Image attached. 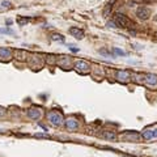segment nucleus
<instances>
[{"instance_id":"17","label":"nucleus","mask_w":157,"mask_h":157,"mask_svg":"<svg viewBox=\"0 0 157 157\" xmlns=\"http://www.w3.org/2000/svg\"><path fill=\"white\" fill-rule=\"evenodd\" d=\"M143 138L147 139V140L152 139L153 138V130H145V131L143 132Z\"/></svg>"},{"instance_id":"2","label":"nucleus","mask_w":157,"mask_h":157,"mask_svg":"<svg viewBox=\"0 0 157 157\" xmlns=\"http://www.w3.org/2000/svg\"><path fill=\"white\" fill-rule=\"evenodd\" d=\"M114 22L117 24V26H120V28H128L131 25V20L127 16H125L123 13L114 14Z\"/></svg>"},{"instance_id":"11","label":"nucleus","mask_w":157,"mask_h":157,"mask_svg":"<svg viewBox=\"0 0 157 157\" xmlns=\"http://www.w3.org/2000/svg\"><path fill=\"white\" fill-rule=\"evenodd\" d=\"M69 33H71V34L73 35L75 38H77V39H83V38H84V32H83V29L71 28V29H69Z\"/></svg>"},{"instance_id":"3","label":"nucleus","mask_w":157,"mask_h":157,"mask_svg":"<svg viewBox=\"0 0 157 157\" xmlns=\"http://www.w3.org/2000/svg\"><path fill=\"white\" fill-rule=\"evenodd\" d=\"M123 141H134V143H138L140 140V135L138 134L136 131H126L125 134L120 136Z\"/></svg>"},{"instance_id":"6","label":"nucleus","mask_w":157,"mask_h":157,"mask_svg":"<svg viewBox=\"0 0 157 157\" xmlns=\"http://www.w3.org/2000/svg\"><path fill=\"white\" fill-rule=\"evenodd\" d=\"M75 69L77 72H80V73H88L90 71V66L89 63L84 62V60H78V62L75 63Z\"/></svg>"},{"instance_id":"10","label":"nucleus","mask_w":157,"mask_h":157,"mask_svg":"<svg viewBox=\"0 0 157 157\" xmlns=\"http://www.w3.org/2000/svg\"><path fill=\"white\" fill-rule=\"evenodd\" d=\"M28 117L30 118V119L37 120V119L41 118V110H39L38 107H30L28 110Z\"/></svg>"},{"instance_id":"21","label":"nucleus","mask_w":157,"mask_h":157,"mask_svg":"<svg viewBox=\"0 0 157 157\" xmlns=\"http://www.w3.org/2000/svg\"><path fill=\"white\" fill-rule=\"evenodd\" d=\"M0 33H5V34H13V30L4 28V29H0Z\"/></svg>"},{"instance_id":"25","label":"nucleus","mask_w":157,"mask_h":157,"mask_svg":"<svg viewBox=\"0 0 157 157\" xmlns=\"http://www.w3.org/2000/svg\"><path fill=\"white\" fill-rule=\"evenodd\" d=\"M28 21H29V19H20L19 20V24H20V25H24V24H26Z\"/></svg>"},{"instance_id":"4","label":"nucleus","mask_w":157,"mask_h":157,"mask_svg":"<svg viewBox=\"0 0 157 157\" xmlns=\"http://www.w3.org/2000/svg\"><path fill=\"white\" fill-rule=\"evenodd\" d=\"M143 83L149 88H156L157 86V75L155 73H145L143 78Z\"/></svg>"},{"instance_id":"13","label":"nucleus","mask_w":157,"mask_h":157,"mask_svg":"<svg viewBox=\"0 0 157 157\" xmlns=\"http://www.w3.org/2000/svg\"><path fill=\"white\" fill-rule=\"evenodd\" d=\"M12 51L8 47H0V58L5 59V58H11Z\"/></svg>"},{"instance_id":"16","label":"nucleus","mask_w":157,"mask_h":157,"mask_svg":"<svg viewBox=\"0 0 157 157\" xmlns=\"http://www.w3.org/2000/svg\"><path fill=\"white\" fill-rule=\"evenodd\" d=\"M16 56H17V59H19V60H25L26 56H28V54H26V51H24V50H17L16 51Z\"/></svg>"},{"instance_id":"1","label":"nucleus","mask_w":157,"mask_h":157,"mask_svg":"<svg viewBox=\"0 0 157 157\" xmlns=\"http://www.w3.org/2000/svg\"><path fill=\"white\" fill-rule=\"evenodd\" d=\"M47 119L50 120V123L53 126H55V127H59V126H62L63 123H64V118L60 113L58 111H50V113H47Z\"/></svg>"},{"instance_id":"5","label":"nucleus","mask_w":157,"mask_h":157,"mask_svg":"<svg viewBox=\"0 0 157 157\" xmlns=\"http://www.w3.org/2000/svg\"><path fill=\"white\" fill-rule=\"evenodd\" d=\"M115 78L119 83H128L130 80H131V73H130L128 71H125V69H122V71H117L115 73Z\"/></svg>"},{"instance_id":"29","label":"nucleus","mask_w":157,"mask_h":157,"mask_svg":"<svg viewBox=\"0 0 157 157\" xmlns=\"http://www.w3.org/2000/svg\"><path fill=\"white\" fill-rule=\"evenodd\" d=\"M153 138H157V128L153 130Z\"/></svg>"},{"instance_id":"24","label":"nucleus","mask_w":157,"mask_h":157,"mask_svg":"<svg viewBox=\"0 0 157 157\" xmlns=\"http://www.w3.org/2000/svg\"><path fill=\"white\" fill-rule=\"evenodd\" d=\"M107 26H109V28H118L117 24L114 22V21H109V22H107Z\"/></svg>"},{"instance_id":"28","label":"nucleus","mask_w":157,"mask_h":157,"mask_svg":"<svg viewBox=\"0 0 157 157\" xmlns=\"http://www.w3.org/2000/svg\"><path fill=\"white\" fill-rule=\"evenodd\" d=\"M69 49H71V51H73V53H77L78 51V49H76V47H69Z\"/></svg>"},{"instance_id":"7","label":"nucleus","mask_w":157,"mask_h":157,"mask_svg":"<svg viewBox=\"0 0 157 157\" xmlns=\"http://www.w3.org/2000/svg\"><path fill=\"white\" fill-rule=\"evenodd\" d=\"M136 16L140 20H148L151 17V9L147 7H139L136 9Z\"/></svg>"},{"instance_id":"9","label":"nucleus","mask_w":157,"mask_h":157,"mask_svg":"<svg viewBox=\"0 0 157 157\" xmlns=\"http://www.w3.org/2000/svg\"><path fill=\"white\" fill-rule=\"evenodd\" d=\"M64 123H66L67 130H71V131L78 128V120H76L75 118H68L67 120H64Z\"/></svg>"},{"instance_id":"18","label":"nucleus","mask_w":157,"mask_h":157,"mask_svg":"<svg viewBox=\"0 0 157 157\" xmlns=\"http://www.w3.org/2000/svg\"><path fill=\"white\" fill-rule=\"evenodd\" d=\"M51 39L53 41H59V42H64V37L62 34H53L51 35Z\"/></svg>"},{"instance_id":"20","label":"nucleus","mask_w":157,"mask_h":157,"mask_svg":"<svg viewBox=\"0 0 157 157\" xmlns=\"http://www.w3.org/2000/svg\"><path fill=\"white\" fill-rule=\"evenodd\" d=\"M8 9V8H11V3L9 1H3L1 3V9Z\"/></svg>"},{"instance_id":"19","label":"nucleus","mask_w":157,"mask_h":157,"mask_svg":"<svg viewBox=\"0 0 157 157\" xmlns=\"http://www.w3.org/2000/svg\"><path fill=\"white\" fill-rule=\"evenodd\" d=\"M111 9H113V3H109L104 9V16H109V12H111Z\"/></svg>"},{"instance_id":"12","label":"nucleus","mask_w":157,"mask_h":157,"mask_svg":"<svg viewBox=\"0 0 157 157\" xmlns=\"http://www.w3.org/2000/svg\"><path fill=\"white\" fill-rule=\"evenodd\" d=\"M143 78H144V73H136V72H132L131 73V80L138 84L143 83Z\"/></svg>"},{"instance_id":"30","label":"nucleus","mask_w":157,"mask_h":157,"mask_svg":"<svg viewBox=\"0 0 157 157\" xmlns=\"http://www.w3.org/2000/svg\"><path fill=\"white\" fill-rule=\"evenodd\" d=\"M12 24V20H7V25H11Z\"/></svg>"},{"instance_id":"31","label":"nucleus","mask_w":157,"mask_h":157,"mask_svg":"<svg viewBox=\"0 0 157 157\" xmlns=\"http://www.w3.org/2000/svg\"><path fill=\"white\" fill-rule=\"evenodd\" d=\"M155 39H156V41H157V32L155 33Z\"/></svg>"},{"instance_id":"22","label":"nucleus","mask_w":157,"mask_h":157,"mask_svg":"<svg viewBox=\"0 0 157 157\" xmlns=\"http://www.w3.org/2000/svg\"><path fill=\"white\" fill-rule=\"evenodd\" d=\"M114 53L117 54V55H122V56H125L126 55V53L123 50H119V49H114Z\"/></svg>"},{"instance_id":"26","label":"nucleus","mask_w":157,"mask_h":157,"mask_svg":"<svg viewBox=\"0 0 157 157\" xmlns=\"http://www.w3.org/2000/svg\"><path fill=\"white\" fill-rule=\"evenodd\" d=\"M5 115V109L0 106V117H4Z\"/></svg>"},{"instance_id":"15","label":"nucleus","mask_w":157,"mask_h":157,"mask_svg":"<svg viewBox=\"0 0 157 157\" xmlns=\"http://www.w3.org/2000/svg\"><path fill=\"white\" fill-rule=\"evenodd\" d=\"M102 136L105 139H107V140H115L117 139V134L113 131H104L102 132Z\"/></svg>"},{"instance_id":"8","label":"nucleus","mask_w":157,"mask_h":157,"mask_svg":"<svg viewBox=\"0 0 157 157\" xmlns=\"http://www.w3.org/2000/svg\"><path fill=\"white\" fill-rule=\"evenodd\" d=\"M30 64H32L33 68H41L43 66V59L38 54H33L32 58H30Z\"/></svg>"},{"instance_id":"27","label":"nucleus","mask_w":157,"mask_h":157,"mask_svg":"<svg viewBox=\"0 0 157 157\" xmlns=\"http://www.w3.org/2000/svg\"><path fill=\"white\" fill-rule=\"evenodd\" d=\"M35 138H50L49 135H45V134H35Z\"/></svg>"},{"instance_id":"23","label":"nucleus","mask_w":157,"mask_h":157,"mask_svg":"<svg viewBox=\"0 0 157 157\" xmlns=\"http://www.w3.org/2000/svg\"><path fill=\"white\" fill-rule=\"evenodd\" d=\"M47 58H49V59H47V62H49V63H51V64H54V63H56V60L54 59V56H53V55H49V56H47Z\"/></svg>"},{"instance_id":"14","label":"nucleus","mask_w":157,"mask_h":157,"mask_svg":"<svg viewBox=\"0 0 157 157\" xmlns=\"http://www.w3.org/2000/svg\"><path fill=\"white\" fill-rule=\"evenodd\" d=\"M56 63H58L60 67L64 68V69H67L69 67V59L67 58V56H62L60 60H56Z\"/></svg>"}]
</instances>
